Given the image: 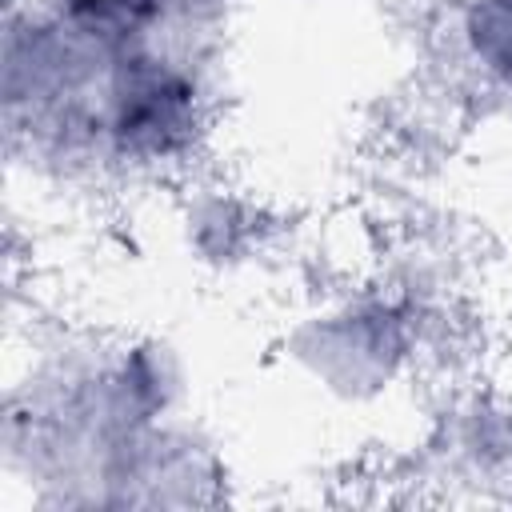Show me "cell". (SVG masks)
<instances>
[{
    "instance_id": "cell-1",
    "label": "cell",
    "mask_w": 512,
    "mask_h": 512,
    "mask_svg": "<svg viewBox=\"0 0 512 512\" xmlns=\"http://www.w3.org/2000/svg\"><path fill=\"white\" fill-rule=\"evenodd\" d=\"M56 4L68 32L96 40H132L160 20L168 0H56Z\"/></svg>"
}]
</instances>
